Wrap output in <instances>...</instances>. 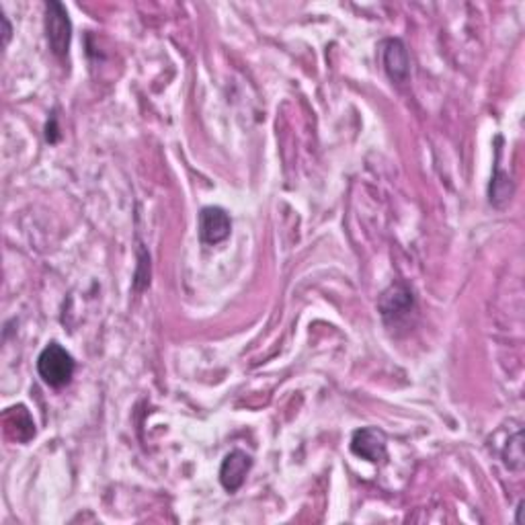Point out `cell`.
Segmentation results:
<instances>
[{"label": "cell", "instance_id": "1", "mask_svg": "<svg viewBox=\"0 0 525 525\" xmlns=\"http://www.w3.org/2000/svg\"><path fill=\"white\" fill-rule=\"evenodd\" d=\"M37 372L51 388L66 386L74 375V359L66 349L58 343H50L37 358Z\"/></svg>", "mask_w": 525, "mask_h": 525}, {"label": "cell", "instance_id": "3", "mask_svg": "<svg viewBox=\"0 0 525 525\" xmlns=\"http://www.w3.org/2000/svg\"><path fill=\"white\" fill-rule=\"evenodd\" d=\"M197 228H199V238H202V243L205 244L224 243L226 238L230 236V230H232L228 212L216 205L204 207L202 213H199Z\"/></svg>", "mask_w": 525, "mask_h": 525}, {"label": "cell", "instance_id": "5", "mask_svg": "<svg viewBox=\"0 0 525 525\" xmlns=\"http://www.w3.org/2000/svg\"><path fill=\"white\" fill-rule=\"evenodd\" d=\"M251 466L252 459L249 453H244L241 450L230 452L228 456L224 458L222 466H220V483H222L226 490H238L244 484V478L249 475Z\"/></svg>", "mask_w": 525, "mask_h": 525}, {"label": "cell", "instance_id": "6", "mask_svg": "<svg viewBox=\"0 0 525 525\" xmlns=\"http://www.w3.org/2000/svg\"><path fill=\"white\" fill-rule=\"evenodd\" d=\"M351 452L358 458L367 459V462H382L386 458V439L380 431L366 427V429L353 433Z\"/></svg>", "mask_w": 525, "mask_h": 525}, {"label": "cell", "instance_id": "7", "mask_svg": "<svg viewBox=\"0 0 525 525\" xmlns=\"http://www.w3.org/2000/svg\"><path fill=\"white\" fill-rule=\"evenodd\" d=\"M411 308H413V294L411 290L403 283H397L392 285L390 290H386L380 300V310L386 322L390 319H394V322H398L400 319H405V316L411 313Z\"/></svg>", "mask_w": 525, "mask_h": 525}, {"label": "cell", "instance_id": "9", "mask_svg": "<svg viewBox=\"0 0 525 525\" xmlns=\"http://www.w3.org/2000/svg\"><path fill=\"white\" fill-rule=\"evenodd\" d=\"M0 17H3V25H4V45H6L11 40V25H9V19H6L4 15H0Z\"/></svg>", "mask_w": 525, "mask_h": 525}, {"label": "cell", "instance_id": "8", "mask_svg": "<svg viewBox=\"0 0 525 525\" xmlns=\"http://www.w3.org/2000/svg\"><path fill=\"white\" fill-rule=\"evenodd\" d=\"M4 429L6 436L12 437L19 444H27L29 439H34L35 436V423L23 405L11 406L9 411L4 413Z\"/></svg>", "mask_w": 525, "mask_h": 525}, {"label": "cell", "instance_id": "4", "mask_svg": "<svg viewBox=\"0 0 525 525\" xmlns=\"http://www.w3.org/2000/svg\"><path fill=\"white\" fill-rule=\"evenodd\" d=\"M382 64L394 82H406L411 74V58L406 45L400 40H386L382 43Z\"/></svg>", "mask_w": 525, "mask_h": 525}, {"label": "cell", "instance_id": "2", "mask_svg": "<svg viewBox=\"0 0 525 525\" xmlns=\"http://www.w3.org/2000/svg\"><path fill=\"white\" fill-rule=\"evenodd\" d=\"M45 35L51 51L58 58H64L70 50V40H73V23H70L66 6L60 3L45 4Z\"/></svg>", "mask_w": 525, "mask_h": 525}]
</instances>
